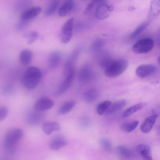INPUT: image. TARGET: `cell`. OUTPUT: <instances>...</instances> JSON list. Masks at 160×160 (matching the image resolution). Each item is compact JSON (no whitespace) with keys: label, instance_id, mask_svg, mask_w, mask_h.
Returning <instances> with one entry per match:
<instances>
[{"label":"cell","instance_id":"30","mask_svg":"<svg viewBox=\"0 0 160 160\" xmlns=\"http://www.w3.org/2000/svg\"><path fill=\"white\" fill-rule=\"evenodd\" d=\"M99 143L101 148L106 151H109L112 148V143L111 141L107 138H101L99 140Z\"/></svg>","mask_w":160,"mask_h":160},{"label":"cell","instance_id":"34","mask_svg":"<svg viewBox=\"0 0 160 160\" xmlns=\"http://www.w3.org/2000/svg\"><path fill=\"white\" fill-rule=\"evenodd\" d=\"M8 111V108L5 106H2L0 108V121L4 120L7 117Z\"/></svg>","mask_w":160,"mask_h":160},{"label":"cell","instance_id":"22","mask_svg":"<svg viewBox=\"0 0 160 160\" xmlns=\"http://www.w3.org/2000/svg\"><path fill=\"white\" fill-rule=\"evenodd\" d=\"M76 102L73 100H69L64 103L59 108L58 113L60 114L63 115L70 112L74 107Z\"/></svg>","mask_w":160,"mask_h":160},{"label":"cell","instance_id":"5","mask_svg":"<svg viewBox=\"0 0 160 160\" xmlns=\"http://www.w3.org/2000/svg\"><path fill=\"white\" fill-rule=\"evenodd\" d=\"M154 46L153 40L150 38H144L138 41L133 45V52L136 54L147 53L153 48Z\"/></svg>","mask_w":160,"mask_h":160},{"label":"cell","instance_id":"33","mask_svg":"<svg viewBox=\"0 0 160 160\" xmlns=\"http://www.w3.org/2000/svg\"><path fill=\"white\" fill-rule=\"evenodd\" d=\"M103 0H92L85 8L83 13L85 14H88L93 8L97 4Z\"/></svg>","mask_w":160,"mask_h":160},{"label":"cell","instance_id":"37","mask_svg":"<svg viewBox=\"0 0 160 160\" xmlns=\"http://www.w3.org/2000/svg\"><path fill=\"white\" fill-rule=\"evenodd\" d=\"M158 130L159 133H160V126L158 128Z\"/></svg>","mask_w":160,"mask_h":160},{"label":"cell","instance_id":"29","mask_svg":"<svg viewBox=\"0 0 160 160\" xmlns=\"http://www.w3.org/2000/svg\"><path fill=\"white\" fill-rule=\"evenodd\" d=\"M149 22H145L139 25L130 35V39H133L138 35L148 25Z\"/></svg>","mask_w":160,"mask_h":160},{"label":"cell","instance_id":"35","mask_svg":"<svg viewBox=\"0 0 160 160\" xmlns=\"http://www.w3.org/2000/svg\"><path fill=\"white\" fill-rule=\"evenodd\" d=\"M91 121L89 118L87 117H83L80 120V125L81 127L86 128L89 127Z\"/></svg>","mask_w":160,"mask_h":160},{"label":"cell","instance_id":"1","mask_svg":"<svg viewBox=\"0 0 160 160\" xmlns=\"http://www.w3.org/2000/svg\"><path fill=\"white\" fill-rule=\"evenodd\" d=\"M42 77V73L38 68L30 66L24 71L22 79L23 86L27 89L35 88L40 82Z\"/></svg>","mask_w":160,"mask_h":160},{"label":"cell","instance_id":"16","mask_svg":"<svg viewBox=\"0 0 160 160\" xmlns=\"http://www.w3.org/2000/svg\"><path fill=\"white\" fill-rule=\"evenodd\" d=\"M138 152L144 159L147 160H152L150 148L146 144H140L136 147Z\"/></svg>","mask_w":160,"mask_h":160},{"label":"cell","instance_id":"6","mask_svg":"<svg viewBox=\"0 0 160 160\" xmlns=\"http://www.w3.org/2000/svg\"><path fill=\"white\" fill-rule=\"evenodd\" d=\"M74 19L71 18L63 24L60 31V38L61 42L66 44L72 38L73 27Z\"/></svg>","mask_w":160,"mask_h":160},{"label":"cell","instance_id":"11","mask_svg":"<svg viewBox=\"0 0 160 160\" xmlns=\"http://www.w3.org/2000/svg\"><path fill=\"white\" fill-rule=\"evenodd\" d=\"M160 14V0H152L148 14L149 22L156 18Z\"/></svg>","mask_w":160,"mask_h":160},{"label":"cell","instance_id":"2","mask_svg":"<svg viewBox=\"0 0 160 160\" xmlns=\"http://www.w3.org/2000/svg\"><path fill=\"white\" fill-rule=\"evenodd\" d=\"M23 132L19 128H13L6 133L4 139V146L6 152L9 155L15 152L16 145L22 138Z\"/></svg>","mask_w":160,"mask_h":160},{"label":"cell","instance_id":"36","mask_svg":"<svg viewBox=\"0 0 160 160\" xmlns=\"http://www.w3.org/2000/svg\"><path fill=\"white\" fill-rule=\"evenodd\" d=\"M158 61L159 63L160 64V56L158 58Z\"/></svg>","mask_w":160,"mask_h":160},{"label":"cell","instance_id":"27","mask_svg":"<svg viewBox=\"0 0 160 160\" xmlns=\"http://www.w3.org/2000/svg\"><path fill=\"white\" fill-rule=\"evenodd\" d=\"M138 123L139 122L137 121L124 123L121 125V128L123 132H130L133 131L137 128Z\"/></svg>","mask_w":160,"mask_h":160},{"label":"cell","instance_id":"19","mask_svg":"<svg viewBox=\"0 0 160 160\" xmlns=\"http://www.w3.org/2000/svg\"><path fill=\"white\" fill-rule=\"evenodd\" d=\"M73 5V0H64L59 9V16L61 17L66 16L72 9Z\"/></svg>","mask_w":160,"mask_h":160},{"label":"cell","instance_id":"14","mask_svg":"<svg viewBox=\"0 0 160 160\" xmlns=\"http://www.w3.org/2000/svg\"><path fill=\"white\" fill-rule=\"evenodd\" d=\"M42 8L39 6L32 7L24 11L21 16L22 20L27 21L34 18L41 12Z\"/></svg>","mask_w":160,"mask_h":160},{"label":"cell","instance_id":"24","mask_svg":"<svg viewBox=\"0 0 160 160\" xmlns=\"http://www.w3.org/2000/svg\"><path fill=\"white\" fill-rule=\"evenodd\" d=\"M59 3V0H54L51 2L44 10V15L48 17L53 14L57 9Z\"/></svg>","mask_w":160,"mask_h":160},{"label":"cell","instance_id":"25","mask_svg":"<svg viewBox=\"0 0 160 160\" xmlns=\"http://www.w3.org/2000/svg\"><path fill=\"white\" fill-rule=\"evenodd\" d=\"M90 67L88 65L84 66L81 70L79 75V79L82 82L88 81L90 78L92 72Z\"/></svg>","mask_w":160,"mask_h":160},{"label":"cell","instance_id":"10","mask_svg":"<svg viewBox=\"0 0 160 160\" xmlns=\"http://www.w3.org/2000/svg\"><path fill=\"white\" fill-rule=\"evenodd\" d=\"M113 7L106 4H100L96 9V16L100 20L104 19L109 17V12L112 11Z\"/></svg>","mask_w":160,"mask_h":160},{"label":"cell","instance_id":"3","mask_svg":"<svg viewBox=\"0 0 160 160\" xmlns=\"http://www.w3.org/2000/svg\"><path fill=\"white\" fill-rule=\"evenodd\" d=\"M65 76L54 93L56 97H58L64 93L69 88L73 81L74 71L72 61L69 60L67 61L65 65Z\"/></svg>","mask_w":160,"mask_h":160},{"label":"cell","instance_id":"8","mask_svg":"<svg viewBox=\"0 0 160 160\" xmlns=\"http://www.w3.org/2000/svg\"><path fill=\"white\" fill-rule=\"evenodd\" d=\"M45 117V114L42 112L35 110L30 112L28 115L27 121L28 123L33 126L37 125L42 123Z\"/></svg>","mask_w":160,"mask_h":160},{"label":"cell","instance_id":"21","mask_svg":"<svg viewBox=\"0 0 160 160\" xmlns=\"http://www.w3.org/2000/svg\"><path fill=\"white\" fill-rule=\"evenodd\" d=\"M98 91L94 89H91L87 91L84 94V100L88 102H92L97 100L99 96Z\"/></svg>","mask_w":160,"mask_h":160},{"label":"cell","instance_id":"23","mask_svg":"<svg viewBox=\"0 0 160 160\" xmlns=\"http://www.w3.org/2000/svg\"><path fill=\"white\" fill-rule=\"evenodd\" d=\"M127 104V101L124 100L117 101L111 105L106 113L110 114L121 109L124 107Z\"/></svg>","mask_w":160,"mask_h":160},{"label":"cell","instance_id":"7","mask_svg":"<svg viewBox=\"0 0 160 160\" xmlns=\"http://www.w3.org/2000/svg\"><path fill=\"white\" fill-rule=\"evenodd\" d=\"M54 105V102L52 99L44 97L37 101L34 105V108L36 110L43 112L50 109Z\"/></svg>","mask_w":160,"mask_h":160},{"label":"cell","instance_id":"32","mask_svg":"<svg viewBox=\"0 0 160 160\" xmlns=\"http://www.w3.org/2000/svg\"><path fill=\"white\" fill-rule=\"evenodd\" d=\"M114 61L113 59L109 58H104L101 61L100 64V66L105 70L109 67Z\"/></svg>","mask_w":160,"mask_h":160},{"label":"cell","instance_id":"13","mask_svg":"<svg viewBox=\"0 0 160 160\" xmlns=\"http://www.w3.org/2000/svg\"><path fill=\"white\" fill-rule=\"evenodd\" d=\"M158 117V115L155 114L146 118L141 126V130L144 133L149 132L152 128Z\"/></svg>","mask_w":160,"mask_h":160},{"label":"cell","instance_id":"28","mask_svg":"<svg viewBox=\"0 0 160 160\" xmlns=\"http://www.w3.org/2000/svg\"><path fill=\"white\" fill-rule=\"evenodd\" d=\"M111 104V102L109 101H104L100 103L97 107V112L99 115L106 112Z\"/></svg>","mask_w":160,"mask_h":160},{"label":"cell","instance_id":"26","mask_svg":"<svg viewBox=\"0 0 160 160\" xmlns=\"http://www.w3.org/2000/svg\"><path fill=\"white\" fill-rule=\"evenodd\" d=\"M117 152L120 156L123 158H130L133 155V152L130 150L122 145L117 147Z\"/></svg>","mask_w":160,"mask_h":160},{"label":"cell","instance_id":"12","mask_svg":"<svg viewBox=\"0 0 160 160\" xmlns=\"http://www.w3.org/2000/svg\"><path fill=\"white\" fill-rule=\"evenodd\" d=\"M68 142L62 136L58 135L54 137L49 144L50 148L53 150H57L65 146Z\"/></svg>","mask_w":160,"mask_h":160},{"label":"cell","instance_id":"17","mask_svg":"<svg viewBox=\"0 0 160 160\" xmlns=\"http://www.w3.org/2000/svg\"><path fill=\"white\" fill-rule=\"evenodd\" d=\"M61 53L59 51L52 52L50 54L48 58V64L52 68H56L59 65L61 58Z\"/></svg>","mask_w":160,"mask_h":160},{"label":"cell","instance_id":"18","mask_svg":"<svg viewBox=\"0 0 160 160\" xmlns=\"http://www.w3.org/2000/svg\"><path fill=\"white\" fill-rule=\"evenodd\" d=\"M33 58V52L30 50H22L19 55V59L21 63L23 65H27L31 62Z\"/></svg>","mask_w":160,"mask_h":160},{"label":"cell","instance_id":"15","mask_svg":"<svg viewBox=\"0 0 160 160\" xmlns=\"http://www.w3.org/2000/svg\"><path fill=\"white\" fill-rule=\"evenodd\" d=\"M42 128L45 134L47 135H50L53 132L60 130L61 126L57 122H48L42 124Z\"/></svg>","mask_w":160,"mask_h":160},{"label":"cell","instance_id":"31","mask_svg":"<svg viewBox=\"0 0 160 160\" xmlns=\"http://www.w3.org/2000/svg\"><path fill=\"white\" fill-rule=\"evenodd\" d=\"M25 36L28 39V43L31 44L37 39L38 33L36 31H31L26 34Z\"/></svg>","mask_w":160,"mask_h":160},{"label":"cell","instance_id":"20","mask_svg":"<svg viewBox=\"0 0 160 160\" xmlns=\"http://www.w3.org/2000/svg\"><path fill=\"white\" fill-rule=\"evenodd\" d=\"M147 103L145 102H141L132 106L126 109L122 115L123 117L126 118L132 115L134 113L140 110L145 107Z\"/></svg>","mask_w":160,"mask_h":160},{"label":"cell","instance_id":"4","mask_svg":"<svg viewBox=\"0 0 160 160\" xmlns=\"http://www.w3.org/2000/svg\"><path fill=\"white\" fill-rule=\"evenodd\" d=\"M128 62L124 59L114 60L112 64L105 71L107 77L111 78H116L122 73L127 69Z\"/></svg>","mask_w":160,"mask_h":160},{"label":"cell","instance_id":"9","mask_svg":"<svg viewBox=\"0 0 160 160\" xmlns=\"http://www.w3.org/2000/svg\"><path fill=\"white\" fill-rule=\"evenodd\" d=\"M155 66L152 64H147L141 65L136 69V73L137 76L141 78H145L155 72Z\"/></svg>","mask_w":160,"mask_h":160}]
</instances>
